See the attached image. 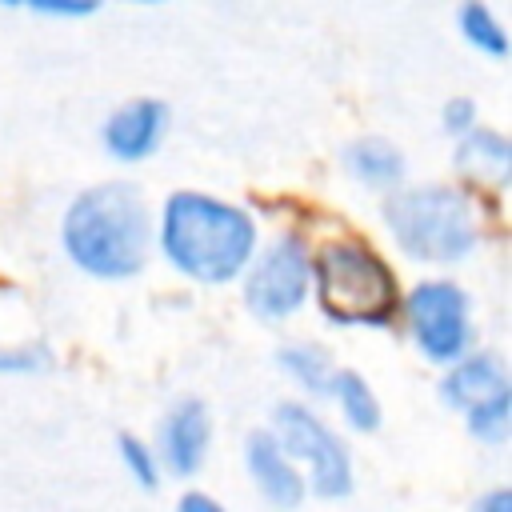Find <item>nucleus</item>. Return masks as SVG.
<instances>
[{
    "label": "nucleus",
    "mask_w": 512,
    "mask_h": 512,
    "mask_svg": "<svg viewBox=\"0 0 512 512\" xmlns=\"http://www.w3.org/2000/svg\"><path fill=\"white\" fill-rule=\"evenodd\" d=\"M160 248L188 280L224 284L248 268L256 252V224L244 208L208 192H172L160 216Z\"/></svg>",
    "instance_id": "1"
},
{
    "label": "nucleus",
    "mask_w": 512,
    "mask_h": 512,
    "mask_svg": "<svg viewBox=\"0 0 512 512\" xmlns=\"http://www.w3.org/2000/svg\"><path fill=\"white\" fill-rule=\"evenodd\" d=\"M444 128L468 136V132L476 128V104H472L468 96H452V100L444 104Z\"/></svg>",
    "instance_id": "19"
},
{
    "label": "nucleus",
    "mask_w": 512,
    "mask_h": 512,
    "mask_svg": "<svg viewBox=\"0 0 512 512\" xmlns=\"http://www.w3.org/2000/svg\"><path fill=\"white\" fill-rule=\"evenodd\" d=\"M276 444L288 460H300L308 468V480L320 496H348L352 492V460L340 444V436L304 404H280L276 408Z\"/></svg>",
    "instance_id": "5"
},
{
    "label": "nucleus",
    "mask_w": 512,
    "mask_h": 512,
    "mask_svg": "<svg viewBox=\"0 0 512 512\" xmlns=\"http://www.w3.org/2000/svg\"><path fill=\"white\" fill-rule=\"evenodd\" d=\"M348 172L372 188H392L404 176V156L396 144H388L380 136H364L348 148Z\"/></svg>",
    "instance_id": "13"
},
{
    "label": "nucleus",
    "mask_w": 512,
    "mask_h": 512,
    "mask_svg": "<svg viewBox=\"0 0 512 512\" xmlns=\"http://www.w3.org/2000/svg\"><path fill=\"white\" fill-rule=\"evenodd\" d=\"M440 396L452 404V408H464V412H476L500 396H508V376H504V364L496 356H468V360H456V368L444 376L440 384Z\"/></svg>",
    "instance_id": "11"
},
{
    "label": "nucleus",
    "mask_w": 512,
    "mask_h": 512,
    "mask_svg": "<svg viewBox=\"0 0 512 512\" xmlns=\"http://www.w3.org/2000/svg\"><path fill=\"white\" fill-rule=\"evenodd\" d=\"M164 124H168V108L160 100L144 96V100H132V104H124V108H116L108 116L104 144L120 160H144L164 140Z\"/></svg>",
    "instance_id": "9"
},
{
    "label": "nucleus",
    "mask_w": 512,
    "mask_h": 512,
    "mask_svg": "<svg viewBox=\"0 0 512 512\" xmlns=\"http://www.w3.org/2000/svg\"><path fill=\"white\" fill-rule=\"evenodd\" d=\"M280 364H284L288 376H296L308 392H328V388H332L336 368H332L328 356H324L320 348H312V344H288V348H280Z\"/></svg>",
    "instance_id": "15"
},
{
    "label": "nucleus",
    "mask_w": 512,
    "mask_h": 512,
    "mask_svg": "<svg viewBox=\"0 0 512 512\" xmlns=\"http://www.w3.org/2000/svg\"><path fill=\"white\" fill-rule=\"evenodd\" d=\"M460 32H464V40L472 48H480L488 56H504L508 52V32L496 24L492 8H484V4H464L460 8Z\"/></svg>",
    "instance_id": "16"
},
{
    "label": "nucleus",
    "mask_w": 512,
    "mask_h": 512,
    "mask_svg": "<svg viewBox=\"0 0 512 512\" xmlns=\"http://www.w3.org/2000/svg\"><path fill=\"white\" fill-rule=\"evenodd\" d=\"M32 12H40V16H92L96 12V4H32Z\"/></svg>",
    "instance_id": "20"
},
{
    "label": "nucleus",
    "mask_w": 512,
    "mask_h": 512,
    "mask_svg": "<svg viewBox=\"0 0 512 512\" xmlns=\"http://www.w3.org/2000/svg\"><path fill=\"white\" fill-rule=\"evenodd\" d=\"M408 328L416 348L436 360L452 364L468 348V300L448 280H424L408 296Z\"/></svg>",
    "instance_id": "7"
},
{
    "label": "nucleus",
    "mask_w": 512,
    "mask_h": 512,
    "mask_svg": "<svg viewBox=\"0 0 512 512\" xmlns=\"http://www.w3.org/2000/svg\"><path fill=\"white\" fill-rule=\"evenodd\" d=\"M456 164H460V172H468L472 180L500 188V184L508 180V172H512V148H508V140H504L500 132H492V128H472V132L460 140V148H456Z\"/></svg>",
    "instance_id": "12"
},
{
    "label": "nucleus",
    "mask_w": 512,
    "mask_h": 512,
    "mask_svg": "<svg viewBox=\"0 0 512 512\" xmlns=\"http://www.w3.org/2000/svg\"><path fill=\"white\" fill-rule=\"evenodd\" d=\"M384 220L408 256L432 264L464 260L480 240L472 204L456 188H440V184L392 192L384 200Z\"/></svg>",
    "instance_id": "4"
},
{
    "label": "nucleus",
    "mask_w": 512,
    "mask_h": 512,
    "mask_svg": "<svg viewBox=\"0 0 512 512\" xmlns=\"http://www.w3.org/2000/svg\"><path fill=\"white\" fill-rule=\"evenodd\" d=\"M316 300L336 324H384L396 312L392 268L356 236L320 244L312 256Z\"/></svg>",
    "instance_id": "3"
},
{
    "label": "nucleus",
    "mask_w": 512,
    "mask_h": 512,
    "mask_svg": "<svg viewBox=\"0 0 512 512\" xmlns=\"http://www.w3.org/2000/svg\"><path fill=\"white\" fill-rule=\"evenodd\" d=\"M328 392L340 400V412L348 416L352 428L372 432V428L380 424V400H376V392L368 388V380H364L360 372H352V368H336Z\"/></svg>",
    "instance_id": "14"
},
{
    "label": "nucleus",
    "mask_w": 512,
    "mask_h": 512,
    "mask_svg": "<svg viewBox=\"0 0 512 512\" xmlns=\"http://www.w3.org/2000/svg\"><path fill=\"white\" fill-rule=\"evenodd\" d=\"M208 408L200 400H180L168 408L164 424H160V456L164 464L176 472V476H192L200 464H204V452H208Z\"/></svg>",
    "instance_id": "8"
},
{
    "label": "nucleus",
    "mask_w": 512,
    "mask_h": 512,
    "mask_svg": "<svg viewBox=\"0 0 512 512\" xmlns=\"http://www.w3.org/2000/svg\"><path fill=\"white\" fill-rule=\"evenodd\" d=\"M508 412H512V408H508V396H500V400H492V404L468 412V428H472V436H480V440H488V444H500V440L508 436V424H512Z\"/></svg>",
    "instance_id": "17"
},
{
    "label": "nucleus",
    "mask_w": 512,
    "mask_h": 512,
    "mask_svg": "<svg viewBox=\"0 0 512 512\" xmlns=\"http://www.w3.org/2000/svg\"><path fill=\"white\" fill-rule=\"evenodd\" d=\"M120 460H124V468L132 472V480L140 484V488H156V452L144 444V440H136V436H120Z\"/></svg>",
    "instance_id": "18"
},
{
    "label": "nucleus",
    "mask_w": 512,
    "mask_h": 512,
    "mask_svg": "<svg viewBox=\"0 0 512 512\" xmlns=\"http://www.w3.org/2000/svg\"><path fill=\"white\" fill-rule=\"evenodd\" d=\"M244 464L252 484L264 492V500H272L276 508H296L304 500V480L292 468V460L280 452L272 432H252L244 440Z\"/></svg>",
    "instance_id": "10"
},
{
    "label": "nucleus",
    "mask_w": 512,
    "mask_h": 512,
    "mask_svg": "<svg viewBox=\"0 0 512 512\" xmlns=\"http://www.w3.org/2000/svg\"><path fill=\"white\" fill-rule=\"evenodd\" d=\"M472 512H512V496H508V488H492V492H484V496L476 500Z\"/></svg>",
    "instance_id": "21"
},
{
    "label": "nucleus",
    "mask_w": 512,
    "mask_h": 512,
    "mask_svg": "<svg viewBox=\"0 0 512 512\" xmlns=\"http://www.w3.org/2000/svg\"><path fill=\"white\" fill-rule=\"evenodd\" d=\"M312 280V256L300 236H280L268 244V252L248 268L244 280V304L260 320H284L296 312L308 296Z\"/></svg>",
    "instance_id": "6"
},
{
    "label": "nucleus",
    "mask_w": 512,
    "mask_h": 512,
    "mask_svg": "<svg viewBox=\"0 0 512 512\" xmlns=\"http://www.w3.org/2000/svg\"><path fill=\"white\" fill-rule=\"evenodd\" d=\"M60 244L76 268L100 280H124L148 256V208L128 184H100L80 192L60 224Z\"/></svg>",
    "instance_id": "2"
},
{
    "label": "nucleus",
    "mask_w": 512,
    "mask_h": 512,
    "mask_svg": "<svg viewBox=\"0 0 512 512\" xmlns=\"http://www.w3.org/2000/svg\"><path fill=\"white\" fill-rule=\"evenodd\" d=\"M180 512H224L212 496H204V492H188L184 500H180Z\"/></svg>",
    "instance_id": "22"
}]
</instances>
